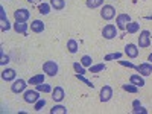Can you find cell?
<instances>
[{"mask_svg": "<svg viewBox=\"0 0 152 114\" xmlns=\"http://www.w3.org/2000/svg\"><path fill=\"white\" fill-rule=\"evenodd\" d=\"M100 17H102L105 21H110L116 17V8L113 5H104L102 9H100Z\"/></svg>", "mask_w": 152, "mask_h": 114, "instance_id": "obj_1", "label": "cell"}, {"mask_svg": "<svg viewBox=\"0 0 152 114\" xmlns=\"http://www.w3.org/2000/svg\"><path fill=\"white\" fill-rule=\"evenodd\" d=\"M43 72L47 75V76H56L58 72H59V67L55 61H46L43 64Z\"/></svg>", "mask_w": 152, "mask_h": 114, "instance_id": "obj_2", "label": "cell"}, {"mask_svg": "<svg viewBox=\"0 0 152 114\" xmlns=\"http://www.w3.org/2000/svg\"><path fill=\"white\" fill-rule=\"evenodd\" d=\"M28 82L24 81V79H21V78H18V79H15L14 82H12V85H11V91L12 93H15V94H20V93H24L26 91V85Z\"/></svg>", "mask_w": 152, "mask_h": 114, "instance_id": "obj_3", "label": "cell"}, {"mask_svg": "<svg viewBox=\"0 0 152 114\" xmlns=\"http://www.w3.org/2000/svg\"><path fill=\"white\" fill-rule=\"evenodd\" d=\"M151 32L149 31H142L140 32V37H138V43H137V46L140 47V49H146V47H149L151 46Z\"/></svg>", "mask_w": 152, "mask_h": 114, "instance_id": "obj_4", "label": "cell"}, {"mask_svg": "<svg viewBox=\"0 0 152 114\" xmlns=\"http://www.w3.org/2000/svg\"><path fill=\"white\" fill-rule=\"evenodd\" d=\"M111 97H113V88L110 85H104L99 91V100L102 104H105V102H110Z\"/></svg>", "mask_w": 152, "mask_h": 114, "instance_id": "obj_5", "label": "cell"}, {"mask_svg": "<svg viewBox=\"0 0 152 114\" xmlns=\"http://www.w3.org/2000/svg\"><path fill=\"white\" fill-rule=\"evenodd\" d=\"M40 99V91L38 90H26L23 93V100L26 104H35Z\"/></svg>", "mask_w": 152, "mask_h": 114, "instance_id": "obj_6", "label": "cell"}, {"mask_svg": "<svg viewBox=\"0 0 152 114\" xmlns=\"http://www.w3.org/2000/svg\"><path fill=\"white\" fill-rule=\"evenodd\" d=\"M102 37L105 38V40H113V38H116L117 37V26H114V24H107V26H104Z\"/></svg>", "mask_w": 152, "mask_h": 114, "instance_id": "obj_7", "label": "cell"}, {"mask_svg": "<svg viewBox=\"0 0 152 114\" xmlns=\"http://www.w3.org/2000/svg\"><path fill=\"white\" fill-rule=\"evenodd\" d=\"M129 21H132L129 14H125V12L119 14V15L116 17V24H117V29H122V31H125V29H126V24H128Z\"/></svg>", "mask_w": 152, "mask_h": 114, "instance_id": "obj_8", "label": "cell"}, {"mask_svg": "<svg viewBox=\"0 0 152 114\" xmlns=\"http://www.w3.org/2000/svg\"><path fill=\"white\" fill-rule=\"evenodd\" d=\"M31 17V12L26 9V8H20L14 12V18L15 21H20V23H26Z\"/></svg>", "mask_w": 152, "mask_h": 114, "instance_id": "obj_9", "label": "cell"}, {"mask_svg": "<svg viewBox=\"0 0 152 114\" xmlns=\"http://www.w3.org/2000/svg\"><path fill=\"white\" fill-rule=\"evenodd\" d=\"M128 58H131V59H135L137 56H138V46L137 44H134V43H129V44H126L125 46V52H123Z\"/></svg>", "mask_w": 152, "mask_h": 114, "instance_id": "obj_10", "label": "cell"}, {"mask_svg": "<svg viewBox=\"0 0 152 114\" xmlns=\"http://www.w3.org/2000/svg\"><path fill=\"white\" fill-rule=\"evenodd\" d=\"M135 70L138 72V75H142L143 78L145 76H149V75H152V62H143V64L137 66Z\"/></svg>", "mask_w": 152, "mask_h": 114, "instance_id": "obj_11", "label": "cell"}, {"mask_svg": "<svg viewBox=\"0 0 152 114\" xmlns=\"http://www.w3.org/2000/svg\"><path fill=\"white\" fill-rule=\"evenodd\" d=\"M66 97V91H64V88L62 87H55L53 90H52V99H53V102H62Z\"/></svg>", "mask_w": 152, "mask_h": 114, "instance_id": "obj_12", "label": "cell"}, {"mask_svg": "<svg viewBox=\"0 0 152 114\" xmlns=\"http://www.w3.org/2000/svg\"><path fill=\"white\" fill-rule=\"evenodd\" d=\"M17 78V73L14 69H3L2 70V79L5 82H14Z\"/></svg>", "mask_w": 152, "mask_h": 114, "instance_id": "obj_13", "label": "cell"}, {"mask_svg": "<svg viewBox=\"0 0 152 114\" xmlns=\"http://www.w3.org/2000/svg\"><path fill=\"white\" fill-rule=\"evenodd\" d=\"M29 28H31V31H32V32H35V34H41V32L46 29L44 23H43L41 20H34V21L29 24Z\"/></svg>", "mask_w": 152, "mask_h": 114, "instance_id": "obj_14", "label": "cell"}, {"mask_svg": "<svg viewBox=\"0 0 152 114\" xmlns=\"http://www.w3.org/2000/svg\"><path fill=\"white\" fill-rule=\"evenodd\" d=\"M0 18H2V32H6L11 29V24L6 18V14H5V8L0 6Z\"/></svg>", "mask_w": 152, "mask_h": 114, "instance_id": "obj_15", "label": "cell"}, {"mask_svg": "<svg viewBox=\"0 0 152 114\" xmlns=\"http://www.w3.org/2000/svg\"><path fill=\"white\" fill-rule=\"evenodd\" d=\"M12 28H14V31H15L17 34H26V32H28V29H29V24H28V23H20V21H15Z\"/></svg>", "mask_w": 152, "mask_h": 114, "instance_id": "obj_16", "label": "cell"}, {"mask_svg": "<svg viewBox=\"0 0 152 114\" xmlns=\"http://www.w3.org/2000/svg\"><path fill=\"white\" fill-rule=\"evenodd\" d=\"M129 81H131V84H134V85H137V87H145V85H146V84H145V78H143L142 75H131Z\"/></svg>", "mask_w": 152, "mask_h": 114, "instance_id": "obj_17", "label": "cell"}, {"mask_svg": "<svg viewBox=\"0 0 152 114\" xmlns=\"http://www.w3.org/2000/svg\"><path fill=\"white\" fill-rule=\"evenodd\" d=\"M50 6H52V9L55 11H62L66 8V0H50Z\"/></svg>", "mask_w": 152, "mask_h": 114, "instance_id": "obj_18", "label": "cell"}, {"mask_svg": "<svg viewBox=\"0 0 152 114\" xmlns=\"http://www.w3.org/2000/svg\"><path fill=\"white\" fill-rule=\"evenodd\" d=\"M78 49H79V44L76 40H73V38H70V40L67 41V50H69V53H76L78 52Z\"/></svg>", "mask_w": 152, "mask_h": 114, "instance_id": "obj_19", "label": "cell"}, {"mask_svg": "<svg viewBox=\"0 0 152 114\" xmlns=\"http://www.w3.org/2000/svg\"><path fill=\"white\" fill-rule=\"evenodd\" d=\"M50 9H52L50 3H46V2L38 3V12H40V14H43V15H47V14H50Z\"/></svg>", "mask_w": 152, "mask_h": 114, "instance_id": "obj_20", "label": "cell"}, {"mask_svg": "<svg viewBox=\"0 0 152 114\" xmlns=\"http://www.w3.org/2000/svg\"><path fill=\"white\" fill-rule=\"evenodd\" d=\"M44 76H46V73H40V75H35V76H32V78L28 81L31 85H38V84H43L44 82Z\"/></svg>", "mask_w": 152, "mask_h": 114, "instance_id": "obj_21", "label": "cell"}, {"mask_svg": "<svg viewBox=\"0 0 152 114\" xmlns=\"http://www.w3.org/2000/svg\"><path fill=\"white\" fill-rule=\"evenodd\" d=\"M138 29H140V24H138L137 21H129L128 24H126V32L128 34H137L138 32Z\"/></svg>", "mask_w": 152, "mask_h": 114, "instance_id": "obj_22", "label": "cell"}, {"mask_svg": "<svg viewBox=\"0 0 152 114\" xmlns=\"http://www.w3.org/2000/svg\"><path fill=\"white\" fill-rule=\"evenodd\" d=\"M37 87V90L40 91V93H52V85L50 84H46V82H43V84H38V85H35Z\"/></svg>", "mask_w": 152, "mask_h": 114, "instance_id": "obj_23", "label": "cell"}, {"mask_svg": "<svg viewBox=\"0 0 152 114\" xmlns=\"http://www.w3.org/2000/svg\"><path fill=\"white\" fill-rule=\"evenodd\" d=\"M85 5L90 9H96L99 6H104V0H85Z\"/></svg>", "mask_w": 152, "mask_h": 114, "instance_id": "obj_24", "label": "cell"}, {"mask_svg": "<svg viewBox=\"0 0 152 114\" xmlns=\"http://www.w3.org/2000/svg\"><path fill=\"white\" fill-rule=\"evenodd\" d=\"M49 113L50 114H67V108L64 105H55V107H52V110Z\"/></svg>", "mask_w": 152, "mask_h": 114, "instance_id": "obj_25", "label": "cell"}, {"mask_svg": "<svg viewBox=\"0 0 152 114\" xmlns=\"http://www.w3.org/2000/svg\"><path fill=\"white\" fill-rule=\"evenodd\" d=\"M79 62H81V64H82L85 69H87V67L90 69V67L93 66V58H91L90 55H84V56L81 58V61H79Z\"/></svg>", "mask_w": 152, "mask_h": 114, "instance_id": "obj_26", "label": "cell"}, {"mask_svg": "<svg viewBox=\"0 0 152 114\" xmlns=\"http://www.w3.org/2000/svg\"><path fill=\"white\" fill-rule=\"evenodd\" d=\"M122 90L135 94V93L138 91V87H137V85H134V84H123V85H122Z\"/></svg>", "mask_w": 152, "mask_h": 114, "instance_id": "obj_27", "label": "cell"}, {"mask_svg": "<svg viewBox=\"0 0 152 114\" xmlns=\"http://www.w3.org/2000/svg\"><path fill=\"white\" fill-rule=\"evenodd\" d=\"M122 56H123L122 52H114V53H108V55H105L104 61H117V59H120Z\"/></svg>", "mask_w": 152, "mask_h": 114, "instance_id": "obj_28", "label": "cell"}, {"mask_svg": "<svg viewBox=\"0 0 152 114\" xmlns=\"http://www.w3.org/2000/svg\"><path fill=\"white\" fill-rule=\"evenodd\" d=\"M107 69V66L104 64V62H100V64H93L90 67V73H100V72H104Z\"/></svg>", "mask_w": 152, "mask_h": 114, "instance_id": "obj_29", "label": "cell"}, {"mask_svg": "<svg viewBox=\"0 0 152 114\" xmlns=\"http://www.w3.org/2000/svg\"><path fill=\"white\" fill-rule=\"evenodd\" d=\"M73 69H75V72L78 73V75H85L87 73L85 67L81 64V62H73Z\"/></svg>", "mask_w": 152, "mask_h": 114, "instance_id": "obj_30", "label": "cell"}, {"mask_svg": "<svg viewBox=\"0 0 152 114\" xmlns=\"http://www.w3.org/2000/svg\"><path fill=\"white\" fill-rule=\"evenodd\" d=\"M75 76H76V79H79L81 82H84L87 87H90V88H93V87H94V85H93V82H91V81H88V79L85 78V76H84V75H78V73H76Z\"/></svg>", "mask_w": 152, "mask_h": 114, "instance_id": "obj_31", "label": "cell"}, {"mask_svg": "<svg viewBox=\"0 0 152 114\" xmlns=\"http://www.w3.org/2000/svg\"><path fill=\"white\" fill-rule=\"evenodd\" d=\"M34 105H35V107H34V110H35V111H41V110L46 107V99H38Z\"/></svg>", "mask_w": 152, "mask_h": 114, "instance_id": "obj_32", "label": "cell"}, {"mask_svg": "<svg viewBox=\"0 0 152 114\" xmlns=\"http://www.w3.org/2000/svg\"><path fill=\"white\" fill-rule=\"evenodd\" d=\"M117 62H119L120 66H123V67H128V69H135V67H137V66H134V64H132L131 61H122V58H120V59H117Z\"/></svg>", "mask_w": 152, "mask_h": 114, "instance_id": "obj_33", "label": "cell"}, {"mask_svg": "<svg viewBox=\"0 0 152 114\" xmlns=\"http://www.w3.org/2000/svg\"><path fill=\"white\" fill-rule=\"evenodd\" d=\"M132 114H148V110L145 107H138V108L132 110Z\"/></svg>", "mask_w": 152, "mask_h": 114, "instance_id": "obj_34", "label": "cell"}, {"mask_svg": "<svg viewBox=\"0 0 152 114\" xmlns=\"http://www.w3.org/2000/svg\"><path fill=\"white\" fill-rule=\"evenodd\" d=\"M0 53H2V61H0V64H2V66H6L8 62H9V56H5V52H3V50H0Z\"/></svg>", "mask_w": 152, "mask_h": 114, "instance_id": "obj_35", "label": "cell"}, {"mask_svg": "<svg viewBox=\"0 0 152 114\" xmlns=\"http://www.w3.org/2000/svg\"><path fill=\"white\" fill-rule=\"evenodd\" d=\"M138 107H142V104H140V100H138V99L132 100V110H134V108H138Z\"/></svg>", "mask_w": 152, "mask_h": 114, "instance_id": "obj_36", "label": "cell"}, {"mask_svg": "<svg viewBox=\"0 0 152 114\" xmlns=\"http://www.w3.org/2000/svg\"><path fill=\"white\" fill-rule=\"evenodd\" d=\"M28 2H29V3H41L43 0H28Z\"/></svg>", "mask_w": 152, "mask_h": 114, "instance_id": "obj_37", "label": "cell"}, {"mask_svg": "<svg viewBox=\"0 0 152 114\" xmlns=\"http://www.w3.org/2000/svg\"><path fill=\"white\" fill-rule=\"evenodd\" d=\"M148 61H149V62H152V53H149V56H148Z\"/></svg>", "mask_w": 152, "mask_h": 114, "instance_id": "obj_38", "label": "cell"}, {"mask_svg": "<svg viewBox=\"0 0 152 114\" xmlns=\"http://www.w3.org/2000/svg\"><path fill=\"white\" fill-rule=\"evenodd\" d=\"M145 18H146V20H152V15H146Z\"/></svg>", "mask_w": 152, "mask_h": 114, "instance_id": "obj_39", "label": "cell"}, {"mask_svg": "<svg viewBox=\"0 0 152 114\" xmlns=\"http://www.w3.org/2000/svg\"><path fill=\"white\" fill-rule=\"evenodd\" d=\"M151 41H152V37H151Z\"/></svg>", "mask_w": 152, "mask_h": 114, "instance_id": "obj_40", "label": "cell"}]
</instances>
